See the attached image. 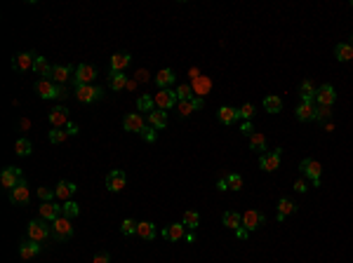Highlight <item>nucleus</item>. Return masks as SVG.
I'll return each instance as SVG.
<instances>
[{"instance_id": "obj_25", "label": "nucleus", "mask_w": 353, "mask_h": 263, "mask_svg": "<svg viewBox=\"0 0 353 263\" xmlns=\"http://www.w3.org/2000/svg\"><path fill=\"white\" fill-rule=\"evenodd\" d=\"M297 207H294V202L290 200V197H283L280 202H278V221H285L290 214H294Z\"/></svg>"}, {"instance_id": "obj_22", "label": "nucleus", "mask_w": 353, "mask_h": 263, "mask_svg": "<svg viewBox=\"0 0 353 263\" xmlns=\"http://www.w3.org/2000/svg\"><path fill=\"white\" fill-rule=\"evenodd\" d=\"M78 190V186L76 184H68V181H59L55 188V195L57 200H64V202H68L71 197H73V193Z\"/></svg>"}, {"instance_id": "obj_28", "label": "nucleus", "mask_w": 353, "mask_h": 263, "mask_svg": "<svg viewBox=\"0 0 353 263\" xmlns=\"http://www.w3.org/2000/svg\"><path fill=\"white\" fill-rule=\"evenodd\" d=\"M127 85H130V82H127V75H125V73H111L109 87L113 92H120V90H125Z\"/></svg>"}, {"instance_id": "obj_38", "label": "nucleus", "mask_w": 353, "mask_h": 263, "mask_svg": "<svg viewBox=\"0 0 353 263\" xmlns=\"http://www.w3.org/2000/svg\"><path fill=\"white\" fill-rule=\"evenodd\" d=\"M61 214H64V216H68V219H76V216L80 214V207H78L73 200H68V202H64V205H61Z\"/></svg>"}, {"instance_id": "obj_44", "label": "nucleus", "mask_w": 353, "mask_h": 263, "mask_svg": "<svg viewBox=\"0 0 353 263\" xmlns=\"http://www.w3.org/2000/svg\"><path fill=\"white\" fill-rule=\"evenodd\" d=\"M226 184H229V190H240L243 188V179H240V174H229Z\"/></svg>"}, {"instance_id": "obj_56", "label": "nucleus", "mask_w": 353, "mask_h": 263, "mask_svg": "<svg viewBox=\"0 0 353 263\" xmlns=\"http://www.w3.org/2000/svg\"><path fill=\"white\" fill-rule=\"evenodd\" d=\"M137 80H139V82L149 80V73H146V71H139V73H137Z\"/></svg>"}, {"instance_id": "obj_57", "label": "nucleus", "mask_w": 353, "mask_h": 263, "mask_svg": "<svg viewBox=\"0 0 353 263\" xmlns=\"http://www.w3.org/2000/svg\"><path fill=\"white\" fill-rule=\"evenodd\" d=\"M351 47H353V40H351Z\"/></svg>"}, {"instance_id": "obj_32", "label": "nucleus", "mask_w": 353, "mask_h": 263, "mask_svg": "<svg viewBox=\"0 0 353 263\" xmlns=\"http://www.w3.org/2000/svg\"><path fill=\"white\" fill-rule=\"evenodd\" d=\"M33 71H36L38 75H42V78H47V80H50V75H52V66H50V61H47L45 56H38V59H36Z\"/></svg>"}, {"instance_id": "obj_36", "label": "nucleus", "mask_w": 353, "mask_h": 263, "mask_svg": "<svg viewBox=\"0 0 353 263\" xmlns=\"http://www.w3.org/2000/svg\"><path fill=\"white\" fill-rule=\"evenodd\" d=\"M137 108H139V111H146V113H153V111H156V101H153V96L141 94V96L137 99Z\"/></svg>"}, {"instance_id": "obj_58", "label": "nucleus", "mask_w": 353, "mask_h": 263, "mask_svg": "<svg viewBox=\"0 0 353 263\" xmlns=\"http://www.w3.org/2000/svg\"><path fill=\"white\" fill-rule=\"evenodd\" d=\"M351 5H353V2H351Z\"/></svg>"}, {"instance_id": "obj_7", "label": "nucleus", "mask_w": 353, "mask_h": 263, "mask_svg": "<svg viewBox=\"0 0 353 263\" xmlns=\"http://www.w3.org/2000/svg\"><path fill=\"white\" fill-rule=\"evenodd\" d=\"M10 202H12V205H28V202H31V186H28L26 179H21V181L10 190Z\"/></svg>"}, {"instance_id": "obj_35", "label": "nucleus", "mask_w": 353, "mask_h": 263, "mask_svg": "<svg viewBox=\"0 0 353 263\" xmlns=\"http://www.w3.org/2000/svg\"><path fill=\"white\" fill-rule=\"evenodd\" d=\"M31 150H33V146H31V141H28V139H19V141L14 144V153H17L19 158H26V155H31Z\"/></svg>"}, {"instance_id": "obj_37", "label": "nucleus", "mask_w": 353, "mask_h": 263, "mask_svg": "<svg viewBox=\"0 0 353 263\" xmlns=\"http://www.w3.org/2000/svg\"><path fill=\"white\" fill-rule=\"evenodd\" d=\"M264 108H266L269 113H280V111H283V101H280L278 96H266V99H264Z\"/></svg>"}, {"instance_id": "obj_4", "label": "nucleus", "mask_w": 353, "mask_h": 263, "mask_svg": "<svg viewBox=\"0 0 353 263\" xmlns=\"http://www.w3.org/2000/svg\"><path fill=\"white\" fill-rule=\"evenodd\" d=\"M76 90V99L80 104H95L104 96V87H97V85H80V87H73Z\"/></svg>"}, {"instance_id": "obj_41", "label": "nucleus", "mask_w": 353, "mask_h": 263, "mask_svg": "<svg viewBox=\"0 0 353 263\" xmlns=\"http://www.w3.org/2000/svg\"><path fill=\"white\" fill-rule=\"evenodd\" d=\"M330 115H332V106H318L315 104V120L325 122V120H330Z\"/></svg>"}, {"instance_id": "obj_11", "label": "nucleus", "mask_w": 353, "mask_h": 263, "mask_svg": "<svg viewBox=\"0 0 353 263\" xmlns=\"http://www.w3.org/2000/svg\"><path fill=\"white\" fill-rule=\"evenodd\" d=\"M153 101L158 106V111H167V108H172L179 99H176V92H172V90H160V92L153 96Z\"/></svg>"}, {"instance_id": "obj_33", "label": "nucleus", "mask_w": 353, "mask_h": 263, "mask_svg": "<svg viewBox=\"0 0 353 263\" xmlns=\"http://www.w3.org/2000/svg\"><path fill=\"white\" fill-rule=\"evenodd\" d=\"M315 92H318V90H315V87H313V82L311 80H304V82H301V101H311V104H315Z\"/></svg>"}, {"instance_id": "obj_18", "label": "nucleus", "mask_w": 353, "mask_h": 263, "mask_svg": "<svg viewBox=\"0 0 353 263\" xmlns=\"http://www.w3.org/2000/svg\"><path fill=\"white\" fill-rule=\"evenodd\" d=\"M264 221H266L264 214H259V211H255V209H247L243 214V228H247V230H257Z\"/></svg>"}, {"instance_id": "obj_45", "label": "nucleus", "mask_w": 353, "mask_h": 263, "mask_svg": "<svg viewBox=\"0 0 353 263\" xmlns=\"http://www.w3.org/2000/svg\"><path fill=\"white\" fill-rule=\"evenodd\" d=\"M66 139H68L66 130H52L50 132V141H52V144H64Z\"/></svg>"}, {"instance_id": "obj_14", "label": "nucleus", "mask_w": 353, "mask_h": 263, "mask_svg": "<svg viewBox=\"0 0 353 263\" xmlns=\"http://www.w3.org/2000/svg\"><path fill=\"white\" fill-rule=\"evenodd\" d=\"M334 99H337V92H334L332 85H320L318 87V92H315V104L318 106H332Z\"/></svg>"}, {"instance_id": "obj_50", "label": "nucleus", "mask_w": 353, "mask_h": 263, "mask_svg": "<svg viewBox=\"0 0 353 263\" xmlns=\"http://www.w3.org/2000/svg\"><path fill=\"white\" fill-rule=\"evenodd\" d=\"M176 99H179V101H184V99H193V96H191V92H189V87H184V85H181V87L176 90Z\"/></svg>"}, {"instance_id": "obj_24", "label": "nucleus", "mask_w": 353, "mask_h": 263, "mask_svg": "<svg viewBox=\"0 0 353 263\" xmlns=\"http://www.w3.org/2000/svg\"><path fill=\"white\" fill-rule=\"evenodd\" d=\"M175 71L172 68H163V71H158V75H156V85L160 87V90H167L172 82H175Z\"/></svg>"}, {"instance_id": "obj_42", "label": "nucleus", "mask_w": 353, "mask_h": 263, "mask_svg": "<svg viewBox=\"0 0 353 263\" xmlns=\"http://www.w3.org/2000/svg\"><path fill=\"white\" fill-rule=\"evenodd\" d=\"M38 197H40L42 202H55V188H47V186H40L38 188Z\"/></svg>"}, {"instance_id": "obj_16", "label": "nucleus", "mask_w": 353, "mask_h": 263, "mask_svg": "<svg viewBox=\"0 0 353 263\" xmlns=\"http://www.w3.org/2000/svg\"><path fill=\"white\" fill-rule=\"evenodd\" d=\"M122 127L127 132H144V127H146V120L141 118L139 113H130V115H125V120H122Z\"/></svg>"}, {"instance_id": "obj_17", "label": "nucleus", "mask_w": 353, "mask_h": 263, "mask_svg": "<svg viewBox=\"0 0 353 263\" xmlns=\"http://www.w3.org/2000/svg\"><path fill=\"white\" fill-rule=\"evenodd\" d=\"M40 254V242H33V240H24L21 244H19V256L24 259V261H31L33 256H38Z\"/></svg>"}, {"instance_id": "obj_9", "label": "nucleus", "mask_w": 353, "mask_h": 263, "mask_svg": "<svg viewBox=\"0 0 353 263\" xmlns=\"http://www.w3.org/2000/svg\"><path fill=\"white\" fill-rule=\"evenodd\" d=\"M125 186H127V174H125V171L122 169L109 171V176H106V188H109L111 193H120Z\"/></svg>"}, {"instance_id": "obj_27", "label": "nucleus", "mask_w": 353, "mask_h": 263, "mask_svg": "<svg viewBox=\"0 0 353 263\" xmlns=\"http://www.w3.org/2000/svg\"><path fill=\"white\" fill-rule=\"evenodd\" d=\"M149 125L156 127V130H165V127H167V113L156 108L153 113H149Z\"/></svg>"}, {"instance_id": "obj_6", "label": "nucleus", "mask_w": 353, "mask_h": 263, "mask_svg": "<svg viewBox=\"0 0 353 263\" xmlns=\"http://www.w3.org/2000/svg\"><path fill=\"white\" fill-rule=\"evenodd\" d=\"M301 171H304V176L311 181L313 188H318L320 186V171H323V167H320V162L313 158H304L301 160Z\"/></svg>"}, {"instance_id": "obj_43", "label": "nucleus", "mask_w": 353, "mask_h": 263, "mask_svg": "<svg viewBox=\"0 0 353 263\" xmlns=\"http://www.w3.org/2000/svg\"><path fill=\"white\" fill-rule=\"evenodd\" d=\"M120 233L122 235H137V221L132 219H125L120 224Z\"/></svg>"}, {"instance_id": "obj_1", "label": "nucleus", "mask_w": 353, "mask_h": 263, "mask_svg": "<svg viewBox=\"0 0 353 263\" xmlns=\"http://www.w3.org/2000/svg\"><path fill=\"white\" fill-rule=\"evenodd\" d=\"M36 92L40 94V99H45V101L68 96V90L64 87V85H55L52 80H47V78H40L38 82H36Z\"/></svg>"}, {"instance_id": "obj_8", "label": "nucleus", "mask_w": 353, "mask_h": 263, "mask_svg": "<svg viewBox=\"0 0 353 263\" xmlns=\"http://www.w3.org/2000/svg\"><path fill=\"white\" fill-rule=\"evenodd\" d=\"M36 59H38L36 52H19L12 59V68L19 71V73H26V71H31V68L36 66Z\"/></svg>"}, {"instance_id": "obj_20", "label": "nucleus", "mask_w": 353, "mask_h": 263, "mask_svg": "<svg viewBox=\"0 0 353 263\" xmlns=\"http://www.w3.org/2000/svg\"><path fill=\"white\" fill-rule=\"evenodd\" d=\"M294 115H297L299 122L315 120V104H311V101H301V104L297 106V111H294Z\"/></svg>"}, {"instance_id": "obj_21", "label": "nucleus", "mask_w": 353, "mask_h": 263, "mask_svg": "<svg viewBox=\"0 0 353 263\" xmlns=\"http://www.w3.org/2000/svg\"><path fill=\"white\" fill-rule=\"evenodd\" d=\"M50 80L55 82V85H64V82H68V80H73V73H71V68L68 66H52V75H50Z\"/></svg>"}, {"instance_id": "obj_2", "label": "nucleus", "mask_w": 353, "mask_h": 263, "mask_svg": "<svg viewBox=\"0 0 353 263\" xmlns=\"http://www.w3.org/2000/svg\"><path fill=\"white\" fill-rule=\"evenodd\" d=\"M52 237V224L45 219H33L28 224V240L33 242H47Z\"/></svg>"}, {"instance_id": "obj_40", "label": "nucleus", "mask_w": 353, "mask_h": 263, "mask_svg": "<svg viewBox=\"0 0 353 263\" xmlns=\"http://www.w3.org/2000/svg\"><path fill=\"white\" fill-rule=\"evenodd\" d=\"M193 111H196L193 99H184V101H179V115H181V118H189Z\"/></svg>"}, {"instance_id": "obj_46", "label": "nucleus", "mask_w": 353, "mask_h": 263, "mask_svg": "<svg viewBox=\"0 0 353 263\" xmlns=\"http://www.w3.org/2000/svg\"><path fill=\"white\" fill-rule=\"evenodd\" d=\"M238 115H240V118H245V120H250L252 115H255V106H252V104L240 106V108H238Z\"/></svg>"}, {"instance_id": "obj_30", "label": "nucleus", "mask_w": 353, "mask_h": 263, "mask_svg": "<svg viewBox=\"0 0 353 263\" xmlns=\"http://www.w3.org/2000/svg\"><path fill=\"white\" fill-rule=\"evenodd\" d=\"M224 225L231 228V230H238L243 225V216L238 211H224Z\"/></svg>"}, {"instance_id": "obj_12", "label": "nucleus", "mask_w": 353, "mask_h": 263, "mask_svg": "<svg viewBox=\"0 0 353 263\" xmlns=\"http://www.w3.org/2000/svg\"><path fill=\"white\" fill-rule=\"evenodd\" d=\"M280 148L278 150H273V153H264V155H259V165H261V169L264 171H275L280 167Z\"/></svg>"}, {"instance_id": "obj_55", "label": "nucleus", "mask_w": 353, "mask_h": 263, "mask_svg": "<svg viewBox=\"0 0 353 263\" xmlns=\"http://www.w3.org/2000/svg\"><path fill=\"white\" fill-rule=\"evenodd\" d=\"M193 106H196V111H198V108H203L205 106V101L200 99V96H193Z\"/></svg>"}, {"instance_id": "obj_47", "label": "nucleus", "mask_w": 353, "mask_h": 263, "mask_svg": "<svg viewBox=\"0 0 353 263\" xmlns=\"http://www.w3.org/2000/svg\"><path fill=\"white\" fill-rule=\"evenodd\" d=\"M156 127H144V132H141V136H144V139H146V141H149V144H153V141H156V139H158V134H156Z\"/></svg>"}, {"instance_id": "obj_53", "label": "nucleus", "mask_w": 353, "mask_h": 263, "mask_svg": "<svg viewBox=\"0 0 353 263\" xmlns=\"http://www.w3.org/2000/svg\"><path fill=\"white\" fill-rule=\"evenodd\" d=\"M247 235H250V230H247V228H243V225L235 230V237H238V240H247Z\"/></svg>"}, {"instance_id": "obj_26", "label": "nucleus", "mask_w": 353, "mask_h": 263, "mask_svg": "<svg viewBox=\"0 0 353 263\" xmlns=\"http://www.w3.org/2000/svg\"><path fill=\"white\" fill-rule=\"evenodd\" d=\"M184 228H186L184 224H170V225H167V228L163 230L165 240H170V242H176V240H181V237H184Z\"/></svg>"}, {"instance_id": "obj_15", "label": "nucleus", "mask_w": 353, "mask_h": 263, "mask_svg": "<svg viewBox=\"0 0 353 263\" xmlns=\"http://www.w3.org/2000/svg\"><path fill=\"white\" fill-rule=\"evenodd\" d=\"M38 214H40V219L52 224L55 219L61 216V205H57V202H42L40 207H38Z\"/></svg>"}, {"instance_id": "obj_39", "label": "nucleus", "mask_w": 353, "mask_h": 263, "mask_svg": "<svg viewBox=\"0 0 353 263\" xmlns=\"http://www.w3.org/2000/svg\"><path fill=\"white\" fill-rule=\"evenodd\" d=\"M198 224H200V216H198V211H184V225L186 228H198Z\"/></svg>"}, {"instance_id": "obj_19", "label": "nucleus", "mask_w": 353, "mask_h": 263, "mask_svg": "<svg viewBox=\"0 0 353 263\" xmlns=\"http://www.w3.org/2000/svg\"><path fill=\"white\" fill-rule=\"evenodd\" d=\"M132 61V56L127 52H116L111 56V73H122Z\"/></svg>"}, {"instance_id": "obj_10", "label": "nucleus", "mask_w": 353, "mask_h": 263, "mask_svg": "<svg viewBox=\"0 0 353 263\" xmlns=\"http://www.w3.org/2000/svg\"><path fill=\"white\" fill-rule=\"evenodd\" d=\"M47 120H50V125H52V130H61V127H66L68 122V108H64V106H57V108H52L50 111V115H47Z\"/></svg>"}, {"instance_id": "obj_29", "label": "nucleus", "mask_w": 353, "mask_h": 263, "mask_svg": "<svg viewBox=\"0 0 353 263\" xmlns=\"http://www.w3.org/2000/svg\"><path fill=\"white\" fill-rule=\"evenodd\" d=\"M334 56H337L339 61H351V59H353L351 42H339V45L334 47Z\"/></svg>"}, {"instance_id": "obj_52", "label": "nucleus", "mask_w": 353, "mask_h": 263, "mask_svg": "<svg viewBox=\"0 0 353 263\" xmlns=\"http://www.w3.org/2000/svg\"><path fill=\"white\" fill-rule=\"evenodd\" d=\"M66 132H68V136H76V134L80 132V127H78L76 122H68V125H66Z\"/></svg>"}, {"instance_id": "obj_5", "label": "nucleus", "mask_w": 353, "mask_h": 263, "mask_svg": "<svg viewBox=\"0 0 353 263\" xmlns=\"http://www.w3.org/2000/svg\"><path fill=\"white\" fill-rule=\"evenodd\" d=\"M97 78V68L90 64H80L76 71H73V87H80V85H92Z\"/></svg>"}, {"instance_id": "obj_3", "label": "nucleus", "mask_w": 353, "mask_h": 263, "mask_svg": "<svg viewBox=\"0 0 353 263\" xmlns=\"http://www.w3.org/2000/svg\"><path fill=\"white\" fill-rule=\"evenodd\" d=\"M73 237V225H71V219L68 216H59V219H55L52 221V240H57V242H66V240H71Z\"/></svg>"}, {"instance_id": "obj_13", "label": "nucleus", "mask_w": 353, "mask_h": 263, "mask_svg": "<svg viewBox=\"0 0 353 263\" xmlns=\"http://www.w3.org/2000/svg\"><path fill=\"white\" fill-rule=\"evenodd\" d=\"M19 181H21V171L17 169V167H5L2 174H0V184H2V188H7V190H12Z\"/></svg>"}, {"instance_id": "obj_54", "label": "nucleus", "mask_w": 353, "mask_h": 263, "mask_svg": "<svg viewBox=\"0 0 353 263\" xmlns=\"http://www.w3.org/2000/svg\"><path fill=\"white\" fill-rule=\"evenodd\" d=\"M217 188L221 190V193H224V190H229V184H226V179H219V181H217Z\"/></svg>"}, {"instance_id": "obj_51", "label": "nucleus", "mask_w": 353, "mask_h": 263, "mask_svg": "<svg viewBox=\"0 0 353 263\" xmlns=\"http://www.w3.org/2000/svg\"><path fill=\"white\" fill-rule=\"evenodd\" d=\"M240 132H243V134H247V136H252V134H255L252 122H243V125H240Z\"/></svg>"}, {"instance_id": "obj_48", "label": "nucleus", "mask_w": 353, "mask_h": 263, "mask_svg": "<svg viewBox=\"0 0 353 263\" xmlns=\"http://www.w3.org/2000/svg\"><path fill=\"white\" fill-rule=\"evenodd\" d=\"M92 263H111V254L109 251H99L95 259H92Z\"/></svg>"}, {"instance_id": "obj_49", "label": "nucleus", "mask_w": 353, "mask_h": 263, "mask_svg": "<svg viewBox=\"0 0 353 263\" xmlns=\"http://www.w3.org/2000/svg\"><path fill=\"white\" fill-rule=\"evenodd\" d=\"M294 190H297V193H306V190H309L306 176H304V179H297V181H294Z\"/></svg>"}, {"instance_id": "obj_34", "label": "nucleus", "mask_w": 353, "mask_h": 263, "mask_svg": "<svg viewBox=\"0 0 353 263\" xmlns=\"http://www.w3.org/2000/svg\"><path fill=\"white\" fill-rule=\"evenodd\" d=\"M250 148L264 155V150H266V136H264L261 132H255V134L250 136Z\"/></svg>"}, {"instance_id": "obj_31", "label": "nucleus", "mask_w": 353, "mask_h": 263, "mask_svg": "<svg viewBox=\"0 0 353 263\" xmlns=\"http://www.w3.org/2000/svg\"><path fill=\"white\" fill-rule=\"evenodd\" d=\"M137 235L141 237V240H153V237H156V225L151 224V221L137 224Z\"/></svg>"}, {"instance_id": "obj_23", "label": "nucleus", "mask_w": 353, "mask_h": 263, "mask_svg": "<svg viewBox=\"0 0 353 263\" xmlns=\"http://www.w3.org/2000/svg\"><path fill=\"white\" fill-rule=\"evenodd\" d=\"M217 118L221 125H231V122H235V120L240 118L238 115V108H231V106H221L217 111Z\"/></svg>"}]
</instances>
